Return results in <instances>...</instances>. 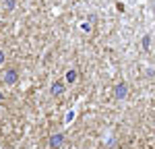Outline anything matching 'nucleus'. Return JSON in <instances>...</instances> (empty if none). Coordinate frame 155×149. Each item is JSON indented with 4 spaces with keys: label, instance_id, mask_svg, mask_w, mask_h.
<instances>
[{
    "label": "nucleus",
    "instance_id": "nucleus-1",
    "mask_svg": "<svg viewBox=\"0 0 155 149\" xmlns=\"http://www.w3.org/2000/svg\"><path fill=\"white\" fill-rule=\"evenodd\" d=\"M66 79H68V81H74V73H72V71H71V73L66 74Z\"/></svg>",
    "mask_w": 155,
    "mask_h": 149
}]
</instances>
